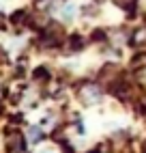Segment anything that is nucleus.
Segmentation results:
<instances>
[{
	"mask_svg": "<svg viewBox=\"0 0 146 153\" xmlns=\"http://www.w3.org/2000/svg\"><path fill=\"white\" fill-rule=\"evenodd\" d=\"M73 15H75V7H73V4H65V7H62V19H73Z\"/></svg>",
	"mask_w": 146,
	"mask_h": 153,
	"instance_id": "nucleus-4",
	"label": "nucleus"
},
{
	"mask_svg": "<svg viewBox=\"0 0 146 153\" xmlns=\"http://www.w3.org/2000/svg\"><path fill=\"white\" fill-rule=\"evenodd\" d=\"M144 63H146V56H140V58H135V60H133V67H135V69H138V67L142 69V67H146Z\"/></svg>",
	"mask_w": 146,
	"mask_h": 153,
	"instance_id": "nucleus-5",
	"label": "nucleus"
},
{
	"mask_svg": "<svg viewBox=\"0 0 146 153\" xmlns=\"http://www.w3.org/2000/svg\"><path fill=\"white\" fill-rule=\"evenodd\" d=\"M140 110H142V112H144V114H146V99H144V101H142V104H140Z\"/></svg>",
	"mask_w": 146,
	"mask_h": 153,
	"instance_id": "nucleus-8",
	"label": "nucleus"
},
{
	"mask_svg": "<svg viewBox=\"0 0 146 153\" xmlns=\"http://www.w3.org/2000/svg\"><path fill=\"white\" fill-rule=\"evenodd\" d=\"M41 138H43V134H41L39 127H30V129H28V140H30V142H39Z\"/></svg>",
	"mask_w": 146,
	"mask_h": 153,
	"instance_id": "nucleus-3",
	"label": "nucleus"
},
{
	"mask_svg": "<svg viewBox=\"0 0 146 153\" xmlns=\"http://www.w3.org/2000/svg\"><path fill=\"white\" fill-rule=\"evenodd\" d=\"M71 43H73V50H80V45H82V39H80V37H73V41H71Z\"/></svg>",
	"mask_w": 146,
	"mask_h": 153,
	"instance_id": "nucleus-6",
	"label": "nucleus"
},
{
	"mask_svg": "<svg viewBox=\"0 0 146 153\" xmlns=\"http://www.w3.org/2000/svg\"><path fill=\"white\" fill-rule=\"evenodd\" d=\"M39 153H56V151H54V149H52V147H47V149H41Z\"/></svg>",
	"mask_w": 146,
	"mask_h": 153,
	"instance_id": "nucleus-7",
	"label": "nucleus"
},
{
	"mask_svg": "<svg viewBox=\"0 0 146 153\" xmlns=\"http://www.w3.org/2000/svg\"><path fill=\"white\" fill-rule=\"evenodd\" d=\"M131 41H133L135 45H142V43H146V28L135 30V35H133V39H131Z\"/></svg>",
	"mask_w": 146,
	"mask_h": 153,
	"instance_id": "nucleus-2",
	"label": "nucleus"
},
{
	"mask_svg": "<svg viewBox=\"0 0 146 153\" xmlns=\"http://www.w3.org/2000/svg\"><path fill=\"white\" fill-rule=\"evenodd\" d=\"M80 95H82L84 101H88V104H95V101L101 97V93H99L97 86H84V88L80 91Z\"/></svg>",
	"mask_w": 146,
	"mask_h": 153,
	"instance_id": "nucleus-1",
	"label": "nucleus"
}]
</instances>
